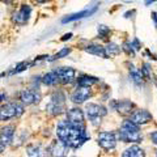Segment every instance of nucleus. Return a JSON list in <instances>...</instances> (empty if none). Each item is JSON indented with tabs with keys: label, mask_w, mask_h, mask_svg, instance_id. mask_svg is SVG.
Wrapping results in <instances>:
<instances>
[{
	"label": "nucleus",
	"mask_w": 157,
	"mask_h": 157,
	"mask_svg": "<svg viewBox=\"0 0 157 157\" xmlns=\"http://www.w3.org/2000/svg\"><path fill=\"white\" fill-rule=\"evenodd\" d=\"M152 20H153V22H155V26L157 28V13L156 12H152Z\"/></svg>",
	"instance_id": "obj_33"
},
{
	"label": "nucleus",
	"mask_w": 157,
	"mask_h": 157,
	"mask_svg": "<svg viewBox=\"0 0 157 157\" xmlns=\"http://www.w3.org/2000/svg\"><path fill=\"white\" fill-rule=\"evenodd\" d=\"M76 84L77 86H85V88H92L93 85H96L100 82V78H97L94 76H89V75H81L76 78Z\"/></svg>",
	"instance_id": "obj_16"
},
{
	"label": "nucleus",
	"mask_w": 157,
	"mask_h": 157,
	"mask_svg": "<svg viewBox=\"0 0 157 157\" xmlns=\"http://www.w3.org/2000/svg\"><path fill=\"white\" fill-rule=\"evenodd\" d=\"M71 157H76V156H71Z\"/></svg>",
	"instance_id": "obj_39"
},
{
	"label": "nucleus",
	"mask_w": 157,
	"mask_h": 157,
	"mask_svg": "<svg viewBox=\"0 0 157 157\" xmlns=\"http://www.w3.org/2000/svg\"><path fill=\"white\" fill-rule=\"evenodd\" d=\"M122 157H145V152L137 144H132L123 151Z\"/></svg>",
	"instance_id": "obj_17"
},
{
	"label": "nucleus",
	"mask_w": 157,
	"mask_h": 157,
	"mask_svg": "<svg viewBox=\"0 0 157 157\" xmlns=\"http://www.w3.org/2000/svg\"><path fill=\"white\" fill-rule=\"evenodd\" d=\"M28 67H32V63L30 62H26V60H24L21 63H18V64L13 68V70H11L8 73H3V75H7V76H12V75H17V73L20 72H24V71H26L28 70Z\"/></svg>",
	"instance_id": "obj_24"
},
{
	"label": "nucleus",
	"mask_w": 157,
	"mask_h": 157,
	"mask_svg": "<svg viewBox=\"0 0 157 157\" xmlns=\"http://www.w3.org/2000/svg\"><path fill=\"white\" fill-rule=\"evenodd\" d=\"M114 110H117L118 114L122 117H130L132 114V111L135 110V104L130 100L117 101V106Z\"/></svg>",
	"instance_id": "obj_14"
},
{
	"label": "nucleus",
	"mask_w": 157,
	"mask_h": 157,
	"mask_svg": "<svg viewBox=\"0 0 157 157\" xmlns=\"http://www.w3.org/2000/svg\"><path fill=\"white\" fill-rule=\"evenodd\" d=\"M121 47H122V51H123L127 56H130V58H135L136 51L134 50V47H132L131 41H124V42H123V45H122Z\"/></svg>",
	"instance_id": "obj_27"
},
{
	"label": "nucleus",
	"mask_w": 157,
	"mask_h": 157,
	"mask_svg": "<svg viewBox=\"0 0 157 157\" xmlns=\"http://www.w3.org/2000/svg\"><path fill=\"white\" fill-rule=\"evenodd\" d=\"M131 45H132V47H134L135 51H137V50H140V48H141V43L139 42V39H137V38L132 39V41H131Z\"/></svg>",
	"instance_id": "obj_30"
},
{
	"label": "nucleus",
	"mask_w": 157,
	"mask_h": 157,
	"mask_svg": "<svg viewBox=\"0 0 157 157\" xmlns=\"http://www.w3.org/2000/svg\"><path fill=\"white\" fill-rule=\"evenodd\" d=\"M71 38H72V33H67V34H64V36H63L62 41H67V39H71Z\"/></svg>",
	"instance_id": "obj_32"
},
{
	"label": "nucleus",
	"mask_w": 157,
	"mask_h": 157,
	"mask_svg": "<svg viewBox=\"0 0 157 157\" xmlns=\"http://www.w3.org/2000/svg\"><path fill=\"white\" fill-rule=\"evenodd\" d=\"M2 3H7V2H9V0H0Z\"/></svg>",
	"instance_id": "obj_38"
},
{
	"label": "nucleus",
	"mask_w": 157,
	"mask_h": 157,
	"mask_svg": "<svg viewBox=\"0 0 157 157\" xmlns=\"http://www.w3.org/2000/svg\"><path fill=\"white\" fill-rule=\"evenodd\" d=\"M92 97V89L85 86H77L71 94V102L75 105H81Z\"/></svg>",
	"instance_id": "obj_9"
},
{
	"label": "nucleus",
	"mask_w": 157,
	"mask_h": 157,
	"mask_svg": "<svg viewBox=\"0 0 157 157\" xmlns=\"http://www.w3.org/2000/svg\"><path fill=\"white\" fill-rule=\"evenodd\" d=\"M128 70H130V78H131V81L134 82L135 85H139V86L143 85L144 77H143V75H141L140 70L135 68V66H132V64H128Z\"/></svg>",
	"instance_id": "obj_20"
},
{
	"label": "nucleus",
	"mask_w": 157,
	"mask_h": 157,
	"mask_svg": "<svg viewBox=\"0 0 157 157\" xmlns=\"http://www.w3.org/2000/svg\"><path fill=\"white\" fill-rule=\"evenodd\" d=\"M42 82L45 84L46 86H55L59 82V77H58V73L56 70H52V71H48L47 73H45L42 77Z\"/></svg>",
	"instance_id": "obj_19"
},
{
	"label": "nucleus",
	"mask_w": 157,
	"mask_h": 157,
	"mask_svg": "<svg viewBox=\"0 0 157 157\" xmlns=\"http://www.w3.org/2000/svg\"><path fill=\"white\" fill-rule=\"evenodd\" d=\"M97 11V7H94L93 9H90V11H81L78 13H75V14H71V16H67L62 20L63 24H67V22H71V21H76V20H80V18H84L86 16H90L92 13H94Z\"/></svg>",
	"instance_id": "obj_22"
},
{
	"label": "nucleus",
	"mask_w": 157,
	"mask_h": 157,
	"mask_svg": "<svg viewBox=\"0 0 157 157\" xmlns=\"http://www.w3.org/2000/svg\"><path fill=\"white\" fill-rule=\"evenodd\" d=\"M28 157H43L46 155V149L42 148L41 144H29L26 147Z\"/></svg>",
	"instance_id": "obj_21"
},
{
	"label": "nucleus",
	"mask_w": 157,
	"mask_h": 157,
	"mask_svg": "<svg viewBox=\"0 0 157 157\" xmlns=\"http://www.w3.org/2000/svg\"><path fill=\"white\" fill-rule=\"evenodd\" d=\"M144 2H145V4H147V6H149V4H151V3H153L155 0H144Z\"/></svg>",
	"instance_id": "obj_37"
},
{
	"label": "nucleus",
	"mask_w": 157,
	"mask_h": 157,
	"mask_svg": "<svg viewBox=\"0 0 157 157\" xmlns=\"http://www.w3.org/2000/svg\"><path fill=\"white\" fill-rule=\"evenodd\" d=\"M156 157H157V152H156Z\"/></svg>",
	"instance_id": "obj_40"
},
{
	"label": "nucleus",
	"mask_w": 157,
	"mask_h": 157,
	"mask_svg": "<svg viewBox=\"0 0 157 157\" xmlns=\"http://www.w3.org/2000/svg\"><path fill=\"white\" fill-rule=\"evenodd\" d=\"M6 148H7V145H4V144L2 143V141H0V155H2L3 152L6 151Z\"/></svg>",
	"instance_id": "obj_35"
},
{
	"label": "nucleus",
	"mask_w": 157,
	"mask_h": 157,
	"mask_svg": "<svg viewBox=\"0 0 157 157\" xmlns=\"http://www.w3.org/2000/svg\"><path fill=\"white\" fill-rule=\"evenodd\" d=\"M13 118H17L16 101L7 102V104L0 106V122H8Z\"/></svg>",
	"instance_id": "obj_12"
},
{
	"label": "nucleus",
	"mask_w": 157,
	"mask_h": 157,
	"mask_svg": "<svg viewBox=\"0 0 157 157\" xmlns=\"http://www.w3.org/2000/svg\"><path fill=\"white\" fill-rule=\"evenodd\" d=\"M6 98H7V94H6L4 92L0 90V104H2V102H3L4 100H6Z\"/></svg>",
	"instance_id": "obj_34"
},
{
	"label": "nucleus",
	"mask_w": 157,
	"mask_h": 157,
	"mask_svg": "<svg viewBox=\"0 0 157 157\" xmlns=\"http://www.w3.org/2000/svg\"><path fill=\"white\" fill-rule=\"evenodd\" d=\"M70 149L71 148L63 140L55 139L54 141H51L50 145L46 148V156H48V157H67Z\"/></svg>",
	"instance_id": "obj_6"
},
{
	"label": "nucleus",
	"mask_w": 157,
	"mask_h": 157,
	"mask_svg": "<svg viewBox=\"0 0 157 157\" xmlns=\"http://www.w3.org/2000/svg\"><path fill=\"white\" fill-rule=\"evenodd\" d=\"M50 100L54 101V102H56V104L59 105H66V100H67V97L64 94V92H62V90H55L51 94L50 97Z\"/></svg>",
	"instance_id": "obj_25"
},
{
	"label": "nucleus",
	"mask_w": 157,
	"mask_h": 157,
	"mask_svg": "<svg viewBox=\"0 0 157 157\" xmlns=\"http://www.w3.org/2000/svg\"><path fill=\"white\" fill-rule=\"evenodd\" d=\"M105 51L107 58H113V56H118L122 51V47L119 45H117L115 42H107V45L105 46Z\"/></svg>",
	"instance_id": "obj_23"
},
{
	"label": "nucleus",
	"mask_w": 157,
	"mask_h": 157,
	"mask_svg": "<svg viewBox=\"0 0 157 157\" xmlns=\"http://www.w3.org/2000/svg\"><path fill=\"white\" fill-rule=\"evenodd\" d=\"M149 139H151V141H152V143H153L155 145H157V130L151 132V134H149Z\"/></svg>",
	"instance_id": "obj_31"
},
{
	"label": "nucleus",
	"mask_w": 157,
	"mask_h": 157,
	"mask_svg": "<svg viewBox=\"0 0 157 157\" xmlns=\"http://www.w3.org/2000/svg\"><path fill=\"white\" fill-rule=\"evenodd\" d=\"M41 93L34 90V89H22L21 92L18 93V100L20 102H22L24 105L30 106L34 104H39L41 102Z\"/></svg>",
	"instance_id": "obj_8"
},
{
	"label": "nucleus",
	"mask_w": 157,
	"mask_h": 157,
	"mask_svg": "<svg viewBox=\"0 0 157 157\" xmlns=\"http://www.w3.org/2000/svg\"><path fill=\"white\" fill-rule=\"evenodd\" d=\"M56 73L60 84H72L76 81V71L72 67H60L56 68Z\"/></svg>",
	"instance_id": "obj_11"
},
{
	"label": "nucleus",
	"mask_w": 157,
	"mask_h": 157,
	"mask_svg": "<svg viewBox=\"0 0 157 157\" xmlns=\"http://www.w3.org/2000/svg\"><path fill=\"white\" fill-rule=\"evenodd\" d=\"M140 72H141V75H143V77L145 78V80H151L152 78V72H151V68H149L148 63H144L143 68L140 70Z\"/></svg>",
	"instance_id": "obj_29"
},
{
	"label": "nucleus",
	"mask_w": 157,
	"mask_h": 157,
	"mask_svg": "<svg viewBox=\"0 0 157 157\" xmlns=\"http://www.w3.org/2000/svg\"><path fill=\"white\" fill-rule=\"evenodd\" d=\"M32 16V7L29 4H21L17 11H14L11 16V20L14 25L24 26L26 25L28 21L30 20Z\"/></svg>",
	"instance_id": "obj_5"
},
{
	"label": "nucleus",
	"mask_w": 157,
	"mask_h": 157,
	"mask_svg": "<svg viewBox=\"0 0 157 157\" xmlns=\"http://www.w3.org/2000/svg\"><path fill=\"white\" fill-rule=\"evenodd\" d=\"M97 33H98V37H100L101 39H105V41H106V39L110 37L111 30H110L109 26L104 25V24H101V25L97 26Z\"/></svg>",
	"instance_id": "obj_26"
},
{
	"label": "nucleus",
	"mask_w": 157,
	"mask_h": 157,
	"mask_svg": "<svg viewBox=\"0 0 157 157\" xmlns=\"http://www.w3.org/2000/svg\"><path fill=\"white\" fill-rule=\"evenodd\" d=\"M117 140L123 143H134L137 144L143 140V134L140 131V126L135 124L130 119H124L121 123L119 130L115 132Z\"/></svg>",
	"instance_id": "obj_2"
},
{
	"label": "nucleus",
	"mask_w": 157,
	"mask_h": 157,
	"mask_svg": "<svg viewBox=\"0 0 157 157\" xmlns=\"http://www.w3.org/2000/svg\"><path fill=\"white\" fill-rule=\"evenodd\" d=\"M128 119L131 122H134L135 124L137 126H144L147 123H149V122H152V119H153V117H152V114L145 110V109H136L132 111V114L130 115Z\"/></svg>",
	"instance_id": "obj_10"
},
{
	"label": "nucleus",
	"mask_w": 157,
	"mask_h": 157,
	"mask_svg": "<svg viewBox=\"0 0 157 157\" xmlns=\"http://www.w3.org/2000/svg\"><path fill=\"white\" fill-rule=\"evenodd\" d=\"M47 2L48 0H33V3H36V4H45Z\"/></svg>",
	"instance_id": "obj_36"
},
{
	"label": "nucleus",
	"mask_w": 157,
	"mask_h": 157,
	"mask_svg": "<svg viewBox=\"0 0 157 157\" xmlns=\"http://www.w3.org/2000/svg\"><path fill=\"white\" fill-rule=\"evenodd\" d=\"M85 113H86L88 119L90 121V123L94 127H98L101 124L102 118L107 115V109L101 104L89 102V104H86V106H85Z\"/></svg>",
	"instance_id": "obj_3"
},
{
	"label": "nucleus",
	"mask_w": 157,
	"mask_h": 157,
	"mask_svg": "<svg viewBox=\"0 0 157 157\" xmlns=\"http://www.w3.org/2000/svg\"><path fill=\"white\" fill-rule=\"evenodd\" d=\"M0 3H2V2H0Z\"/></svg>",
	"instance_id": "obj_42"
},
{
	"label": "nucleus",
	"mask_w": 157,
	"mask_h": 157,
	"mask_svg": "<svg viewBox=\"0 0 157 157\" xmlns=\"http://www.w3.org/2000/svg\"><path fill=\"white\" fill-rule=\"evenodd\" d=\"M117 136L113 131H102L97 135V144L106 152H111L117 148Z\"/></svg>",
	"instance_id": "obj_4"
},
{
	"label": "nucleus",
	"mask_w": 157,
	"mask_h": 157,
	"mask_svg": "<svg viewBox=\"0 0 157 157\" xmlns=\"http://www.w3.org/2000/svg\"><path fill=\"white\" fill-rule=\"evenodd\" d=\"M16 134V127L13 124H6L0 128V141L4 145H11L13 143V137Z\"/></svg>",
	"instance_id": "obj_13"
},
{
	"label": "nucleus",
	"mask_w": 157,
	"mask_h": 157,
	"mask_svg": "<svg viewBox=\"0 0 157 157\" xmlns=\"http://www.w3.org/2000/svg\"><path fill=\"white\" fill-rule=\"evenodd\" d=\"M66 119L73 126L82 127L85 126V113L80 107H71L66 111Z\"/></svg>",
	"instance_id": "obj_7"
},
{
	"label": "nucleus",
	"mask_w": 157,
	"mask_h": 157,
	"mask_svg": "<svg viewBox=\"0 0 157 157\" xmlns=\"http://www.w3.org/2000/svg\"><path fill=\"white\" fill-rule=\"evenodd\" d=\"M84 51L90 54V55H94V56H100V58H104L107 59L106 55V51H105V46L100 45V43H89L84 47Z\"/></svg>",
	"instance_id": "obj_15"
},
{
	"label": "nucleus",
	"mask_w": 157,
	"mask_h": 157,
	"mask_svg": "<svg viewBox=\"0 0 157 157\" xmlns=\"http://www.w3.org/2000/svg\"><path fill=\"white\" fill-rule=\"evenodd\" d=\"M71 54V48L70 47H63L60 51H58L55 55H54L52 58L47 59V62H54V60H58V59H62V58H66Z\"/></svg>",
	"instance_id": "obj_28"
},
{
	"label": "nucleus",
	"mask_w": 157,
	"mask_h": 157,
	"mask_svg": "<svg viewBox=\"0 0 157 157\" xmlns=\"http://www.w3.org/2000/svg\"><path fill=\"white\" fill-rule=\"evenodd\" d=\"M0 14H2V12H0Z\"/></svg>",
	"instance_id": "obj_41"
},
{
	"label": "nucleus",
	"mask_w": 157,
	"mask_h": 157,
	"mask_svg": "<svg viewBox=\"0 0 157 157\" xmlns=\"http://www.w3.org/2000/svg\"><path fill=\"white\" fill-rule=\"evenodd\" d=\"M56 136L63 140L71 149H78L80 147L89 140L86 134V127H77L71 124L67 119H62L56 124Z\"/></svg>",
	"instance_id": "obj_1"
},
{
	"label": "nucleus",
	"mask_w": 157,
	"mask_h": 157,
	"mask_svg": "<svg viewBox=\"0 0 157 157\" xmlns=\"http://www.w3.org/2000/svg\"><path fill=\"white\" fill-rule=\"evenodd\" d=\"M46 111L47 114H50L51 117H56L60 115L63 113H66V105H59L54 101H48V104L46 105Z\"/></svg>",
	"instance_id": "obj_18"
}]
</instances>
